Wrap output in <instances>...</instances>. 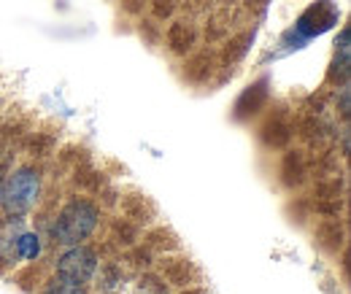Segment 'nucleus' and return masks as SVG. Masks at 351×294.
Segmentation results:
<instances>
[{
    "instance_id": "1",
    "label": "nucleus",
    "mask_w": 351,
    "mask_h": 294,
    "mask_svg": "<svg viewBox=\"0 0 351 294\" xmlns=\"http://www.w3.org/2000/svg\"><path fill=\"white\" fill-rule=\"evenodd\" d=\"M97 221H100V213L89 200H73L54 219L51 238L60 246H79L82 241H87L89 235L95 232Z\"/></svg>"
},
{
    "instance_id": "2",
    "label": "nucleus",
    "mask_w": 351,
    "mask_h": 294,
    "mask_svg": "<svg viewBox=\"0 0 351 294\" xmlns=\"http://www.w3.org/2000/svg\"><path fill=\"white\" fill-rule=\"evenodd\" d=\"M41 195V178L38 173L30 168H22L16 173L8 175V181L3 184V195H0V203L5 206L8 213H27V210L36 206Z\"/></svg>"
},
{
    "instance_id": "3",
    "label": "nucleus",
    "mask_w": 351,
    "mask_h": 294,
    "mask_svg": "<svg viewBox=\"0 0 351 294\" xmlns=\"http://www.w3.org/2000/svg\"><path fill=\"white\" fill-rule=\"evenodd\" d=\"M97 270V256L87 246H71L57 262V275L73 286H84Z\"/></svg>"
},
{
    "instance_id": "4",
    "label": "nucleus",
    "mask_w": 351,
    "mask_h": 294,
    "mask_svg": "<svg viewBox=\"0 0 351 294\" xmlns=\"http://www.w3.org/2000/svg\"><path fill=\"white\" fill-rule=\"evenodd\" d=\"M322 11H324V3H319V5H313L311 11H306V14L300 16V22H298V33H303L306 38H311V36L327 30V27L335 22V11H330V8H327V14H322Z\"/></svg>"
},
{
    "instance_id": "5",
    "label": "nucleus",
    "mask_w": 351,
    "mask_h": 294,
    "mask_svg": "<svg viewBox=\"0 0 351 294\" xmlns=\"http://www.w3.org/2000/svg\"><path fill=\"white\" fill-rule=\"evenodd\" d=\"M265 100V84H257V86H249L246 92H243V97L238 100V117H246V114H254L260 106H263Z\"/></svg>"
},
{
    "instance_id": "6",
    "label": "nucleus",
    "mask_w": 351,
    "mask_h": 294,
    "mask_svg": "<svg viewBox=\"0 0 351 294\" xmlns=\"http://www.w3.org/2000/svg\"><path fill=\"white\" fill-rule=\"evenodd\" d=\"M168 41H171V49H173V51L184 54V51H189V46L195 43V33H192L184 22H176L173 27H171V33H168Z\"/></svg>"
},
{
    "instance_id": "7",
    "label": "nucleus",
    "mask_w": 351,
    "mask_h": 294,
    "mask_svg": "<svg viewBox=\"0 0 351 294\" xmlns=\"http://www.w3.org/2000/svg\"><path fill=\"white\" fill-rule=\"evenodd\" d=\"M16 249H19V256H22V259H36V256L41 254V238H38L36 232H25V235H19V241H16Z\"/></svg>"
},
{
    "instance_id": "8",
    "label": "nucleus",
    "mask_w": 351,
    "mask_h": 294,
    "mask_svg": "<svg viewBox=\"0 0 351 294\" xmlns=\"http://www.w3.org/2000/svg\"><path fill=\"white\" fill-rule=\"evenodd\" d=\"M265 132H276V135H265V140L273 143V146H281V143L289 140V132H287V127L284 125H267L265 127Z\"/></svg>"
},
{
    "instance_id": "9",
    "label": "nucleus",
    "mask_w": 351,
    "mask_h": 294,
    "mask_svg": "<svg viewBox=\"0 0 351 294\" xmlns=\"http://www.w3.org/2000/svg\"><path fill=\"white\" fill-rule=\"evenodd\" d=\"M349 38H351V33H349V30H343V33H341V38H338V49H341V57H343V65L349 62Z\"/></svg>"
},
{
    "instance_id": "10",
    "label": "nucleus",
    "mask_w": 351,
    "mask_h": 294,
    "mask_svg": "<svg viewBox=\"0 0 351 294\" xmlns=\"http://www.w3.org/2000/svg\"><path fill=\"white\" fill-rule=\"evenodd\" d=\"M157 5H154V11H157V16L162 19V16H171V11H173V0H154Z\"/></svg>"
},
{
    "instance_id": "11",
    "label": "nucleus",
    "mask_w": 351,
    "mask_h": 294,
    "mask_svg": "<svg viewBox=\"0 0 351 294\" xmlns=\"http://www.w3.org/2000/svg\"><path fill=\"white\" fill-rule=\"evenodd\" d=\"M249 3H265V0H249Z\"/></svg>"
},
{
    "instance_id": "12",
    "label": "nucleus",
    "mask_w": 351,
    "mask_h": 294,
    "mask_svg": "<svg viewBox=\"0 0 351 294\" xmlns=\"http://www.w3.org/2000/svg\"><path fill=\"white\" fill-rule=\"evenodd\" d=\"M0 195H3V184H0Z\"/></svg>"
}]
</instances>
